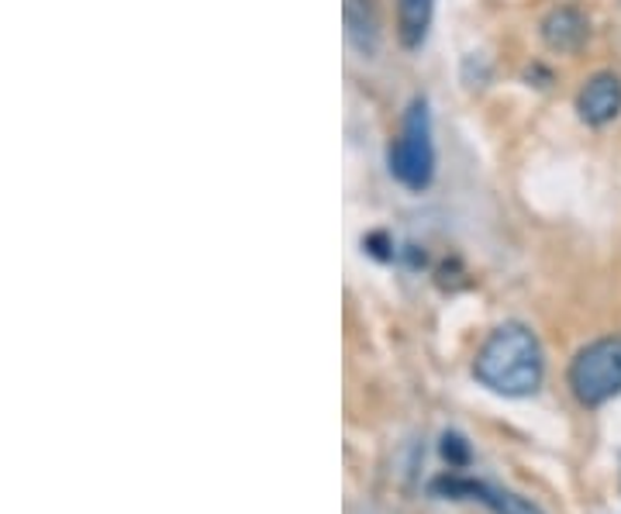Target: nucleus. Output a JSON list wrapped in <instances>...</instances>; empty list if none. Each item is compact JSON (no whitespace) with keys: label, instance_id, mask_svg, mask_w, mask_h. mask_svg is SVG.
<instances>
[{"label":"nucleus","instance_id":"1","mask_svg":"<svg viewBox=\"0 0 621 514\" xmlns=\"http://www.w3.org/2000/svg\"><path fill=\"white\" fill-rule=\"evenodd\" d=\"M473 377L500 397H532L545 377V356L535 332L521 321H508L490 332L473 359Z\"/></svg>","mask_w":621,"mask_h":514},{"label":"nucleus","instance_id":"2","mask_svg":"<svg viewBox=\"0 0 621 514\" xmlns=\"http://www.w3.org/2000/svg\"><path fill=\"white\" fill-rule=\"evenodd\" d=\"M391 173L408 186V191H425L436 176V142H432V118H428V101L418 98L404 111L400 135L387 149Z\"/></svg>","mask_w":621,"mask_h":514},{"label":"nucleus","instance_id":"3","mask_svg":"<svg viewBox=\"0 0 621 514\" xmlns=\"http://www.w3.org/2000/svg\"><path fill=\"white\" fill-rule=\"evenodd\" d=\"M566 384L584 408H601L621 393V335L587 342L569 359Z\"/></svg>","mask_w":621,"mask_h":514},{"label":"nucleus","instance_id":"4","mask_svg":"<svg viewBox=\"0 0 621 514\" xmlns=\"http://www.w3.org/2000/svg\"><path fill=\"white\" fill-rule=\"evenodd\" d=\"M432 490L442 498H452V501H476V504H484L490 514H545L532 498H521L508 487L473 480V477H442V480L432 483Z\"/></svg>","mask_w":621,"mask_h":514},{"label":"nucleus","instance_id":"5","mask_svg":"<svg viewBox=\"0 0 621 514\" xmlns=\"http://www.w3.org/2000/svg\"><path fill=\"white\" fill-rule=\"evenodd\" d=\"M577 114L587 125H608L621 114V77L611 69L594 73L577 93Z\"/></svg>","mask_w":621,"mask_h":514},{"label":"nucleus","instance_id":"6","mask_svg":"<svg viewBox=\"0 0 621 514\" xmlns=\"http://www.w3.org/2000/svg\"><path fill=\"white\" fill-rule=\"evenodd\" d=\"M587 35H590L587 18L577 8H569V4L549 11L545 21H542V42L553 53H577L580 45L587 42Z\"/></svg>","mask_w":621,"mask_h":514},{"label":"nucleus","instance_id":"7","mask_svg":"<svg viewBox=\"0 0 621 514\" xmlns=\"http://www.w3.org/2000/svg\"><path fill=\"white\" fill-rule=\"evenodd\" d=\"M436 14V0H397V38L404 49H418L428 38Z\"/></svg>","mask_w":621,"mask_h":514},{"label":"nucleus","instance_id":"8","mask_svg":"<svg viewBox=\"0 0 621 514\" xmlns=\"http://www.w3.org/2000/svg\"><path fill=\"white\" fill-rule=\"evenodd\" d=\"M346 25H349V38L360 45L363 53H373V45H376V18H373V4H370V0H346Z\"/></svg>","mask_w":621,"mask_h":514}]
</instances>
